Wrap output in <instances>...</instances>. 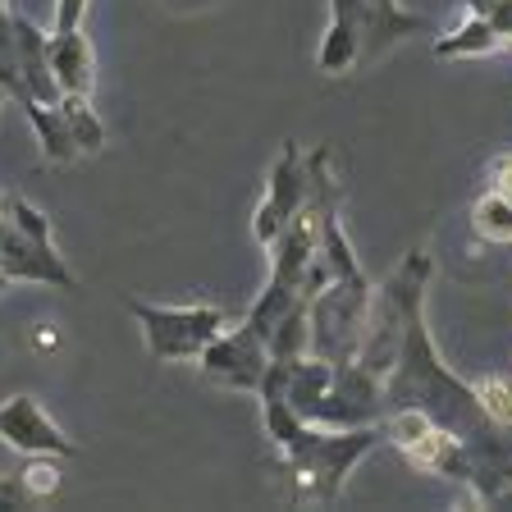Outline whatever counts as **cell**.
Masks as SVG:
<instances>
[{"label": "cell", "instance_id": "cell-27", "mask_svg": "<svg viewBox=\"0 0 512 512\" xmlns=\"http://www.w3.org/2000/svg\"><path fill=\"white\" fill-rule=\"evenodd\" d=\"M0 14H5V0H0Z\"/></svg>", "mask_w": 512, "mask_h": 512}, {"label": "cell", "instance_id": "cell-2", "mask_svg": "<svg viewBox=\"0 0 512 512\" xmlns=\"http://www.w3.org/2000/svg\"><path fill=\"white\" fill-rule=\"evenodd\" d=\"M384 439L380 426H352V430H334V426H302L293 444H284V471H288V494L293 503H334L348 485L352 467L371 453Z\"/></svg>", "mask_w": 512, "mask_h": 512}, {"label": "cell", "instance_id": "cell-11", "mask_svg": "<svg viewBox=\"0 0 512 512\" xmlns=\"http://www.w3.org/2000/svg\"><path fill=\"white\" fill-rule=\"evenodd\" d=\"M10 19H14V46H19V69H23V83H28L32 101L55 106L60 101V83H55L51 64H46V32L32 19H23V14H10Z\"/></svg>", "mask_w": 512, "mask_h": 512}, {"label": "cell", "instance_id": "cell-10", "mask_svg": "<svg viewBox=\"0 0 512 512\" xmlns=\"http://www.w3.org/2000/svg\"><path fill=\"white\" fill-rule=\"evenodd\" d=\"M46 64H51L55 83H60V96L64 92H78V96H92L96 87V55H92V42L83 37V28H55L46 37Z\"/></svg>", "mask_w": 512, "mask_h": 512}, {"label": "cell", "instance_id": "cell-20", "mask_svg": "<svg viewBox=\"0 0 512 512\" xmlns=\"http://www.w3.org/2000/svg\"><path fill=\"white\" fill-rule=\"evenodd\" d=\"M23 485H28V494L37 503H46V499H55L60 494V462L51 458V453H32L28 458V467H23Z\"/></svg>", "mask_w": 512, "mask_h": 512}, {"label": "cell", "instance_id": "cell-18", "mask_svg": "<svg viewBox=\"0 0 512 512\" xmlns=\"http://www.w3.org/2000/svg\"><path fill=\"white\" fill-rule=\"evenodd\" d=\"M476 398H480V407H485V416H490V421L512 426V380H508V375H480V380H476Z\"/></svg>", "mask_w": 512, "mask_h": 512}, {"label": "cell", "instance_id": "cell-4", "mask_svg": "<svg viewBox=\"0 0 512 512\" xmlns=\"http://www.w3.org/2000/svg\"><path fill=\"white\" fill-rule=\"evenodd\" d=\"M128 316L142 325V339H147L151 362H183V357H197L215 334L229 325L224 307H156V302L128 298L124 302Z\"/></svg>", "mask_w": 512, "mask_h": 512}, {"label": "cell", "instance_id": "cell-8", "mask_svg": "<svg viewBox=\"0 0 512 512\" xmlns=\"http://www.w3.org/2000/svg\"><path fill=\"white\" fill-rule=\"evenodd\" d=\"M0 439H5L10 448H19L23 458H32V453L74 458L78 453L74 439L64 435V430L51 421V412H46L37 398H28V394H14L10 403H0Z\"/></svg>", "mask_w": 512, "mask_h": 512}, {"label": "cell", "instance_id": "cell-25", "mask_svg": "<svg viewBox=\"0 0 512 512\" xmlns=\"http://www.w3.org/2000/svg\"><path fill=\"white\" fill-rule=\"evenodd\" d=\"M371 5H380V10H394L398 0H371Z\"/></svg>", "mask_w": 512, "mask_h": 512}, {"label": "cell", "instance_id": "cell-5", "mask_svg": "<svg viewBox=\"0 0 512 512\" xmlns=\"http://www.w3.org/2000/svg\"><path fill=\"white\" fill-rule=\"evenodd\" d=\"M206 380L224 384V389H243V394H256L261 380H266V366H270V352L266 339L252 330V325H238V330H220L202 352H197Z\"/></svg>", "mask_w": 512, "mask_h": 512}, {"label": "cell", "instance_id": "cell-22", "mask_svg": "<svg viewBox=\"0 0 512 512\" xmlns=\"http://www.w3.org/2000/svg\"><path fill=\"white\" fill-rule=\"evenodd\" d=\"M0 508L23 512V508H37V499L28 494V485L19 476H10V480H0Z\"/></svg>", "mask_w": 512, "mask_h": 512}, {"label": "cell", "instance_id": "cell-24", "mask_svg": "<svg viewBox=\"0 0 512 512\" xmlns=\"http://www.w3.org/2000/svg\"><path fill=\"white\" fill-rule=\"evenodd\" d=\"M490 188L499 192V197H508L512 202V156H499L490 165Z\"/></svg>", "mask_w": 512, "mask_h": 512}, {"label": "cell", "instance_id": "cell-9", "mask_svg": "<svg viewBox=\"0 0 512 512\" xmlns=\"http://www.w3.org/2000/svg\"><path fill=\"white\" fill-rule=\"evenodd\" d=\"M0 270L10 279H28V284H51V288H78L74 270L60 261L55 243H37V238L19 234L5 215H0Z\"/></svg>", "mask_w": 512, "mask_h": 512}, {"label": "cell", "instance_id": "cell-21", "mask_svg": "<svg viewBox=\"0 0 512 512\" xmlns=\"http://www.w3.org/2000/svg\"><path fill=\"white\" fill-rule=\"evenodd\" d=\"M467 10L480 14L485 23H494L503 42H512V0H467Z\"/></svg>", "mask_w": 512, "mask_h": 512}, {"label": "cell", "instance_id": "cell-12", "mask_svg": "<svg viewBox=\"0 0 512 512\" xmlns=\"http://www.w3.org/2000/svg\"><path fill=\"white\" fill-rule=\"evenodd\" d=\"M499 46H503V37L494 32V23H485L480 14L467 10V19L435 42V55L439 60H476V55H494Z\"/></svg>", "mask_w": 512, "mask_h": 512}, {"label": "cell", "instance_id": "cell-17", "mask_svg": "<svg viewBox=\"0 0 512 512\" xmlns=\"http://www.w3.org/2000/svg\"><path fill=\"white\" fill-rule=\"evenodd\" d=\"M0 92L10 96L14 106H28L32 92L23 83V69H19V46H14V19L10 10L0 14Z\"/></svg>", "mask_w": 512, "mask_h": 512}, {"label": "cell", "instance_id": "cell-3", "mask_svg": "<svg viewBox=\"0 0 512 512\" xmlns=\"http://www.w3.org/2000/svg\"><path fill=\"white\" fill-rule=\"evenodd\" d=\"M366 307H371V284L366 275L352 279H330L316 298L307 302V330L311 343L307 352L330 366L357 362L362 348V330H366Z\"/></svg>", "mask_w": 512, "mask_h": 512}, {"label": "cell", "instance_id": "cell-13", "mask_svg": "<svg viewBox=\"0 0 512 512\" xmlns=\"http://www.w3.org/2000/svg\"><path fill=\"white\" fill-rule=\"evenodd\" d=\"M23 115H28L32 133H37V142H42V156L55 160V165H64V160L83 156L74 142V133H69V124H64V115L55 106H42V101H28L23 106Z\"/></svg>", "mask_w": 512, "mask_h": 512}, {"label": "cell", "instance_id": "cell-23", "mask_svg": "<svg viewBox=\"0 0 512 512\" xmlns=\"http://www.w3.org/2000/svg\"><path fill=\"white\" fill-rule=\"evenodd\" d=\"M83 10L87 0H55V28H83Z\"/></svg>", "mask_w": 512, "mask_h": 512}, {"label": "cell", "instance_id": "cell-26", "mask_svg": "<svg viewBox=\"0 0 512 512\" xmlns=\"http://www.w3.org/2000/svg\"><path fill=\"white\" fill-rule=\"evenodd\" d=\"M5 101H10V96H5V92H0V110H5Z\"/></svg>", "mask_w": 512, "mask_h": 512}, {"label": "cell", "instance_id": "cell-14", "mask_svg": "<svg viewBox=\"0 0 512 512\" xmlns=\"http://www.w3.org/2000/svg\"><path fill=\"white\" fill-rule=\"evenodd\" d=\"M55 110L64 115V124H69V133H74L83 156H96V151L106 147V124H101V115L92 110V96L64 92L60 101H55Z\"/></svg>", "mask_w": 512, "mask_h": 512}, {"label": "cell", "instance_id": "cell-16", "mask_svg": "<svg viewBox=\"0 0 512 512\" xmlns=\"http://www.w3.org/2000/svg\"><path fill=\"white\" fill-rule=\"evenodd\" d=\"M471 229H476V238H485V243H512V202L508 197H499V192H485V197H476V206H471Z\"/></svg>", "mask_w": 512, "mask_h": 512}, {"label": "cell", "instance_id": "cell-6", "mask_svg": "<svg viewBox=\"0 0 512 512\" xmlns=\"http://www.w3.org/2000/svg\"><path fill=\"white\" fill-rule=\"evenodd\" d=\"M384 421V380L375 371H366L362 362H343L334 366L330 394L320 403L311 426H334V430H352V426H380Z\"/></svg>", "mask_w": 512, "mask_h": 512}, {"label": "cell", "instance_id": "cell-1", "mask_svg": "<svg viewBox=\"0 0 512 512\" xmlns=\"http://www.w3.org/2000/svg\"><path fill=\"white\" fill-rule=\"evenodd\" d=\"M394 407H421L435 426L458 435L467 448L485 444V439H494L503 430L499 421L485 416V407L476 398V384H467L462 375H453L444 366L426 325V302H416L407 311L403 348H398L394 366L384 375V412H394Z\"/></svg>", "mask_w": 512, "mask_h": 512}, {"label": "cell", "instance_id": "cell-7", "mask_svg": "<svg viewBox=\"0 0 512 512\" xmlns=\"http://www.w3.org/2000/svg\"><path fill=\"white\" fill-rule=\"evenodd\" d=\"M307 202V156H302L293 142H284L270 165V179H266V197L256 206V220H252V234L261 247H270L279 234L288 229V220L302 211Z\"/></svg>", "mask_w": 512, "mask_h": 512}, {"label": "cell", "instance_id": "cell-19", "mask_svg": "<svg viewBox=\"0 0 512 512\" xmlns=\"http://www.w3.org/2000/svg\"><path fill=\"white\" fill-rule=\"evenodd\" d=\"M0 215L19 229V234H28V238H37V243H51V220H46L42 211L32 202H23V197H0Z\"/></svg>", "mask_w": 512, "mask_h": 512}, {"label": "cell", "instance_id": "cell-15", "mask_svg": "<svg viewBox=\"0 0 512 512\" xmlns=\"http://www.w3.org/2000/svg\"><path fill=\"white\" fill-rule=\"evenodd\" d=\"M311 343V330H307V302H298L293 311H284V316L270 325L266 334V352L270 362H293V357H302Z\"/></svg>", "mask_w": 512, "mask_h": 512}]
</instances>
